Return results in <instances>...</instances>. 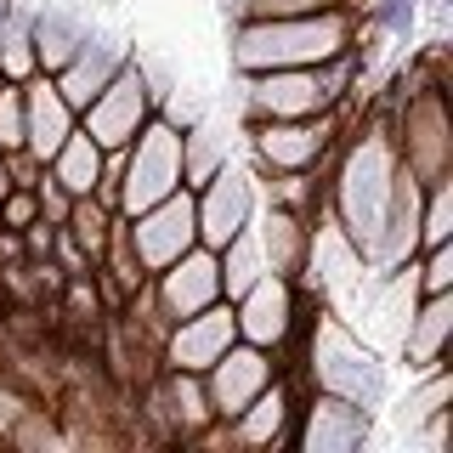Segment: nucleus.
<instances>
[{
  "label": "nucleus",
  "instance_id": "obj_1",
  "mask_svg": "<svg viewBox=\"0 0 453 453\" xmlns=\"http://www.w3.org/2000/svg\"><path fill=\"white\" fill-rule=\"evenodd\" d=\"M396 170H403V159H396V142H391V119H386V108L374 103L363 113L357 131L334 148L329 181H323V204L334 210V221L346 226V238L363 250V261H368V250H374V238H380Z\"/></svg>",
  "mask_w": 453,
  "mask_h": 453
},
{
  "label": "nucleus",
  "instance_id": "obj_2",
  "mask_svg": "<svg viewBox=\"0 0 453 453\" xmlns=\"http://www.w3.org/2000/svg\"><path fill=\"white\" fill-rule=\"evenodd\" d=\"M363 35L357 6H323L301 18H244L233 23V68L238 74H266V68H318L329 57L351 51Z\"/></svg>",
  "mask_w": 453,
  "mask_h": 453
},
{
  "label": "nucleus",
  "instance_id": "obj_3",
  "mask_svg": "<svg viewBox=\"0 0 453 453\" xmlns=\"http://www.w3.org/2000/svg\"><path fill=\"white\" fill-rule=\"evenodd\" d=\"M363 74V51H340L318 68H266V74H238V103H244V119H311V113L346 108L351 85Z\"/></svg>",
  "mask_w": 453,
  "mask_h": 453
},
{
  "label": "nucleus",
  "instance_id": "obj_4",
  "mask_svg": "<svg viewBox=\"0 0 453 453\" xmlns=\"http://www.w3.org/2000/svg\"><path fill=\"white\" fill-rule=\"evenodd\" d=\"M311 386L329 391V396H346L357 408H380L391 396V368L368 340L351 329L340 311H323L318 329H311Z\"/></svg>",
  "mask_w": 453,
  "mask_h": 453
},
{
  "label": "nucleus",
  "instance_id": "obj_5",
  "mask_svg": "<svg viewBox=\"0 0 453 453\" xmlns=\"http://www.w3.org/2000/svg\"><path fill=\"white\" fill-rule=\"evenodd\" d=\"M340 131H346V108L311 113V119H250V153L255 170L273 176V170H323L334 165Z\"/></svg>",
  "mask_w": 453,
  "mask_h": 453
},
{
  "label": "nucleus",
  "instance_id": "obj_6",
  "mask_svg": "<svg viewBox=\"0 0 453 453\" xmlns=\"http://www.w3.org/2000/svg\"><path fill=\"white\" fill-rule=\"evenodd\" d=\"M181 188V131L159 113H148V125L125 142V176H119V216L159 204L165 193Z\"/></svg>",
  "mask_w": 453,
  "mask_h": 453
},
{
  "label": "nucleus",
  "instance_id": "obj_7",
  "mask_svg": "<svg viewBox=\"0 0 453 453\" xmlns=\"http://www.w3.org/2000/svg\"><path fill=\"white\" fill-rule=\"evenodd\" d=\"M255 204H261V188H255V170H244L238 159H226L204 188H193V221H198V244L221 250L233 233H244Z\"/></svg>",
  "mask_w": 453,
  "mask_h": 453
},
{
  "label": "nucleus",
  "instance_id": "obj_8",
  "mask_svg": "<svg viewBox=\"0 0 453 453\" xmlns=\"http://www.w3.org/2000/svg\"><path fill=\"white\" fill-rule=\"evenodd\" d=\"M125 226H131V250L142 261V273H159V266H170L181 250L198 244V221H193V188H176L165 193L159 204L136 210V216H125Z\"/></svg>",
  "mask_w": 453,
  "mask_h": 453
},
{
  "label": "nucleus",
  "instance_id": "obj_9",
  "mask_svg": "<svg viewBox=\"0 0 453 453\" xmlns=\"http://www.w3.org/2000/svg\"><path fill=\"white\" fill-rule=\"evenodd\" d=\"M148 113H153V103H148V85H142V74H136V63H125L119 74H113L103 91L91 96V103L80 108V131L96 142V148H125L142 125H148Z\"/></svg>",
  "mask_w": 453,
  "mask_h": 453
},
{
  "label": "nucleus",
  "instance_id": "obj_10",
  "mask_svg": "<svg viewBox=\"0 0 453 453\" xmlns=\"http://www.w3.org/2000/svg\"><path fill=\"white\" fill-rule=\"evenodd\" d=\"M295 306H301V278H283V273H261L244 295L233 301V323L238 340L250 346L278 351L283 340L295 334Z\"/></svg>",
  "mask_w": 453,
  "mask_h": 453
},
{
  "label": "nucleus",
  "instance_id": "obj_11",
  "mask_svg": "<svg viewBox=\"0 0 453 453\" xmlns=\"http://www.w3.org/2000/svg\"><path fill=\"white\" fill-rule=\"evenodd\" d=\"M238 340V323H233V301H210L204 311H188L165 329V346H159V368H188V374H204L210 363L221 357L226 346Z\"/></svg>",
  "mask_w": 453,
  "mask_h": 453
},
{
  "label": "nucleus",
  "instance_id": "obj_12",
  "mask_svg": "<svg viewBox=\"0 0 453 453\" xmlns=\"http://www.w3.org/2000/svg\"><path fill=\"white\" fill-rule=\"evenodd\" d=\"M148 283H153V301H159V311L170 323L188 318V311H204L210 301H226L221 295V261H216V250H204V244L181 250L176 261L159 266Z\"/></svg>",
  "mask_w": 453,
  "mask_h": 453
},
{
  "label": "nucleus",
  "instance_id": "obj_13",
  "mask_svg": "<svg viewBox=\"0 0 453 453\" xmlns=\"http://www.w3.org/2000/svg\"><path fill=\"white\" fill-rule=\"evenodd\" d=\"M125 63H131V40L113 35V28H96V23H91V28H85V40L74 46V57H68V63L57 68L51 80H57V91L68 96V108L80 113L113 74H119Z\"/></svg>",
  "mask_w": 453,
  "mask_h": 453
},
{
  "label": "nucleus",
  "instance_id": "obj_14",
  "mask_svg": "<svg viewBox=\"0 0 453 453\" xmlns=\"http://www.w3.org/2000/svg\"><path fill=\"white\" fill-rule=\"evenodd\" d=\"M273 380H278L273 351H266V346H250V340H233V346H226L221 357L204 368V391H210L216 419H233L238 408H244L261 386H273Z\"/></svg>",
  "mask_w": 453,
  "mask_h": 453
},
{
  "label": "nucleus",
  "instance_id": "obj_15",
  "mask_svg": "<svg viewBox=\"0 0 453 453\" xmlns=\"http://www.w3.org/2000/svg\"><path fill=\"white\" fill-rule=\"evenodd\" d=\"M295 414H301L295 442H301L306 453H357L368 442V408L346 403V396L318 391L306 408H295Z\"/></svg>",
  "mask_w": 453,
  "mask_h": 453
},
{
  "label": "nucleus",
  "instance_id": "obj_16",
  "mask_svg": "<svg viewBox=\"0 0 453 453\" xmlns=\"http://www.w3.org/2000/svg\"><path fill=\"white\" fill-rule=\"evenodd\" d=\"M80 125V113L68 108V96L57 91L51 74H28L23 80V148L35 159L51 165V153L68 142V131Z\"/></svg>",
  "mask_w": 453,
  "mask_h": 453
},
{
  "label": "nucleus",
  "instance_id": "obj_17",
  "mask_svg": "<svg viewBox=\"0 0 453 453\" xmlns=\"http://www.w3.org/2000/svg\"><path fill=\"white\" fill-rule=\"evenodd\" d=\"M226 431H233V448H283V442H295V391H289V380L278 374L273 386H261L233 419H226Z\"/></svg>",
  "mask_w": 453,
  "mask_h": 453
},
{
  "label": "nucleus",
  "instance_id": "obj_18",
  "mask_svg": "<svg viewBox=\"0 0 453 453\" xmlns=\"http://www.w3.org/2000/svg\"><path fill=\"white\" fill-rule=\"evenodd\" d=\"M448 346H453V295H419L396 357L408 363V374H425V368L448 363Z\"/></svg>",
  "mask_w": 453,
  "mask_h": 453
},
{
  "label": "nucleus",
  "instance_id": "obj_19",
  "mask_svg": "<svg viewBox=\"0 0 453 453\" xmlns=\"http://www.w3.org/2000/svg\"><path fill=\"white\" fill-rule=\"evenodd\" d=\"M255 238H261V255H266V273H283V278H301V261H306V233H311V221L306 216H295V210H283V204H255Z\"/></svg>",
  "mask_w": 453,
  "mask_h": 453
},
{
  "label": "nucleus",
  "instance_id": "obj_20",
  "mask_svg": "<svg viewBox=\"0 0 453 453\" xmlns=\"http://www.w3.org/2000/svg\"><path fill=\"white\" fill-rule=\"evenodd\" d=\"M226 159H233V131L221 119H210V113H198L181 131V188H204Z\"/></svg>",
  "mask_w": 453,
  "mask_h": 453
},
{
  "label": "nucleus",
  "instance_id": "obj_21",
  "mask_svg": "<svg viewBox=\"0 0 453 453\" xmlns=\"http://www.w3.org/2000/svg\"><path fill=\"white\" fill-rule=\"evenodd\" d=\"M85 23L80 12H68V6H40L35 12V57H40V74H57V68L74 57V46L85 40Z\"/></svg>",
  "mask_w": 453,
  "mask_h": 453
},
{
  "label": "nucleus",
  "instance_id": "obj_22",
  "mask_svg": "<svg viewBox=\"0 0 453 453\" xmlns=\"http://www.w3.org/2000/svg\"><path fill=\"white\" fill-rule=\"evenodd\" d=\"M40 74V57H35V12H23L18 0L6 6L0 18V80H28Z\"/></svg>",
  "mask_w": 453,
  "mask_h": 453
},
{
  "label": "nucleus",
  "instance_id": "obj_23",
  "mask_svg": "<svg viewBox=\"0 0 453 453\" xmlns=\"http://www.w3.org/2000/svg\"><path fill=\"white\" fill-rule=\"evenodd\" d=\"M46 170L80 198V193H91V188H96V176H103V148H96V142L74 125V131H68V142L51 153V165H46Z\"/></svg>",
  "mask_w": 453,
  "mask_h": 453
},
{
  "label": "nucleus",
  "instance_id": "obj_24",
  "mask_svg": "<svg viewBox=\"0 0 453 453\" xmlns=\"http://www.w3.org/2000/svg\"><path fill=\"white\" fill-rule=\"evenodd\" d=\"M216 261H221V295H226V301H238V295H244L250 283L266 273V255H261V238H255V226H244V233L226 238V244L216 250Z\"/></svg>",
  "mask_w": 453,
  "mask_h": 453
},
{
  "label": "nucleus",
  "instance_id": "obj_25",
  "mask_svg": "<svg viewBox=\"0 0 453 453\" xmlns=\"http://www.w3.org/2000/svg\"><path fill=\"white\" fill-rule=\"evenodd\" d=\"M408 380H414V386L396 403V425H403V431H419V419H431L436 408H453V374L442 363L425 368V374H408Z\"/></svg>",
  "mask_w": 453,
  "mask_h": 453
},
{
  "label": "nucleus",
  "instance_id": "obj_26",
  "mask_svg": "<svg viewBox=\"0 0 453 453\" xmlns=\"http://www.w3.org/2000/svg\"><path fill=\"white\" fill-rule=\"evenodd\" d=\"M113 216H119V210H108V204H96L91 193H80L74 204H68V238H74V244L85 250V261H103V244H108V226H113Z\"/></svg>",
  "mask_w": 453,
  "mask_h": 453
},
{
  "label": "nucleus",
  "instance_id": "obj_27",
  "mask_svg": "<svg viewBox=\"0 0 453 453\" xmlns=\"http://www.w3.org/2000/svg\"><path fill=\"white\" fill-rule=\"evenodd\" d=\"M431 244H453V170L425 181V198H419V250Z\"/></svg>",
  "mask_w": 453,
  "mask_h": 453
},
{
  "label": "nucleus",
  "instance_id": "obj_28",
  "mask_svg": "<svg viewBox=\"0 0 453 453\" xmlns=\"http://www.w3.org/2000/svg\"><path fill=\"white\" fill-rule=\"evenodd\" d=\"M57 301H63V318L74 323V329H96V318H103V295H96V278L91 273H74L63 278V289H57Z\"/></svg>",
  "mask_w": 453,
  "mask_h": 453
},
{
  "label": "nucleus",
  "instance_id": "obj_29",
  "mask_svg": "<svg viewBox=\"0 0 453 453\" xmlns=\"http://www.w3.org/2000/svg\"><path fill=\"white\" fill-rule=\"evenodd\" d=\"M6 448H63V425H57V414H51V408L28 403V408H23V419L12 425Z\"/></svg>",
  "mask_w": 453,
  "mask_h": 453
},
{
  "label": "nucleus",
  "instance_id": "obj_30",
  "mask_svg": "<svg viewBox=\"0 0 453 453\" xmlns=\"http://www.w3.org/2000/svg\"><path fill=\"white\" fill-rule=\"evenodd\" d=\"M419 295H453V244H431L414 255Z\"/></svg>",
  "mask_w": 453,
  "mask_h": 453
},
{
  "label": "nucleus",
  "instance_id": "obj_31",
  "mask_svg": "<svg viewBox=\"0 0 453 453\" xmlns=\"http://www.w3.org/2000/svg\"><path fill=\"white\" fill-rule=\"evenodd\" d=\"M323 6H357V0H238V23L244 18H301Z\"/></svg>",
  "mask_w": 453,
  "mask_h": 453
},
{
  "label": "nucleus",
  "instance_id": "obj_32",
  "mask_svg": "<svg viewBox=\"0 0 453 453\" xmlns=\"http://www.w3.org/2000/svg\"><path fill=\"white\" fill-rule=\"evenodd\" d=\"M0 148H23V85L0 80Z\"/></svg>",
  "mask_w": 453,
  "mask_h": 453
},
{
  "label": "nucleus",
  "instance_id": "obj_33",
  "mask_svg": "<svg viewBox=\"0 0 453 453\" xmlns=\"http://www.w3.org/2000/svg\"><path fill=\"white\" fill-rule=\"evenodd\" d=\"M35 198H40V216H46L51 226H63V221H68V204H74V193H68L63 181L51 176V170H46V176L35 181Z\"/></svg>",
  "mask_w": 453,
  "mask_h": 453
},
{
  "label": "nucleus",
  "instance_id": "obj_34",
  "mask_svg": "<svg viewBox=\"0 0 453 453\" xmlns=\"http://www.w3.org/2000/svg\"><path fill=\"white\" fill-rule=\"evenodd\" d=\"M35 403L23 386H18V374H0V448H6V436H12V425L23 419V408Z\"/></svg>",
  "mask_w": 453,
  "mask_h": 453
},
{
  "label": "nucleus",
  "instance_id": "obj_35",
  "mask_svg": "<svg viewBox=\"0 0 453 453\" xmlns=\"http://www.w3.org/2000/svg\"><path fill=\"white\" fill-rule=\"evenodd\" d=\"M35 216H40V198H35V188H12L6 198H0V226H18V233H23V226L35 221Z\"/></svg>",
  "mask_w": 453,
  "mask_h": 453
},
{
  "label": "nucleus",
  "instance_id": "obj_36",
  "mask_svg": "<svg viewBox=\"0 0 453 453\" xmlns=\"http://www.w3.org/2000/svg\"><path fill=\"white\" fill-rule=\"evenodd\" d=\"M51 261L63 266V278H74V273H91V261H85V250L68 238V226H57L51 233Z\"/></svg>",
  "mask_w": 453,
  "mask_h": 453
},
{
  "label": "nucleus",
  "instance_id": "obj_37",
  "mask_svg": "<svg viewBox=\"0 0 453 453\" xmlns=\"http://www.w3.org/2000/svg\"><path fill=\"white\" fill-rule=\"evenodd\" d=\"M6 170H12V188H35V181L46 176V159H35L28 148H12L6 153Z\"/></svg>",
  "mask_w": 453,
  "mask_h": 453
},
{
  "label": "nucleus",
  "instance_id": "obj_38",
  "mask_svg": "<svg viewBox=\"0 0 453 453\" xmlns=\"http://www.w3.org/2000/svg\"><path fill=\"white\" fill-rule=\"evenodd\" d=\"M51 233H57V226H51L46 216H35V221L23 226V250H28V261H46V255H51Z\"/></svg>",
  "mask_w": 453,
  "mask_h": 453
},
{
  "label": "nucleus",
  "instance_id": "obj_39",
  "mask_svg": "<svg viewBox=\"0 0 453 453\" xmlns=\"http://www.w3.org/2000/svg\"><path fill=\"white\" fill-rule=\"evenodd\" d=\"M18 261H28L23 233H18V226H0V266H18Z\"/></svg>",
  "mask_w": 453,
  "mask_h": 453
},
{
  "label": "nucleus",
  "instance_id": "obj_40",
  "mask_svg": "<svg viewBox=\"0 0 453 453\" xmlns=\"http://www.w3.org/2000/svg\"><path fill=\"white\" fill-rule=\"evenodd\" d=\"M12 193V170H6V148H0V198Z\"/></svg>",
  "mask_w": 453,
  "mask_h": 453
},
{
  "label": "nucleus",
  "instance_id": "obj_41",
  "mask_svg": "<svg viewBox=\"0 0 453 453\" xmlns=\"http://www.w3.org/2000/svg\"><path fill=\"white\" fill-rule=\"evenodd\" d=\"M6 6H12V0H0V18H6Z\"/></svg>",
  "mask_w": 453,
  "mask_h": 453
}]
</instances>
